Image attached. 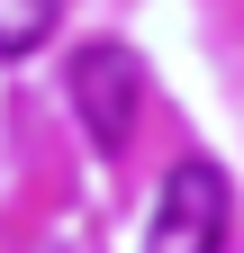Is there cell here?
I'll list each match as a JSON object with an SVG mask.
<instances>
[{
    "label": "cell",
    "instance_id": "obj_1",
    "mask_svg": "<svg viewBox=\"0 0 244 253\" xmlns=\"http://www.w3.org/2000/svg\"><path fill=\"white\" fill-rule=\"evenodd\" d=\"M73 118L100 154H127L136 118H145V63L127 45H81L73 54Z\"/></svg>",
    "mask_w": 244,
    "mask_h": 253
},
{
    "label": "cell",
    "instance_id": "obj_3",
    "mask_svg": "<svg viewBox=\"0 0 244 253\" xmlns=\"http://www.w3.org/2000/svg\"><path fill=\"white\" fill-rule=\"evenodd\" d=\"M54 18H64V0H0V63L37 54L54 37Z\"/></svg>",
    "mask_w": 244,
    "mask_h": 253
},
{
    "label": "cell",
    "instance_id": "obj_4",
    "mask_svg": "<svg viewBox=\"0 0 244 253\" xmlns=\"http://www.w3.org/2000/svg\"><path fill=\"white\" fill-rule=\"evenodd\" d=\"M54 253H73V244H54Z\"/></svg>",
    "mask_w": 244,
    "mask_h": 253
},
{
    "label": "cell",
    "instance_id": "obj_2",
    "mask_svg": "<svg viewBox=\"0 0 244 253\" xmlns=\"http://www.w3.org/2000/svg\"><path fill=\"white\" fill-rule=\"evenodd\" d=\"M226 217H235L226 172L190 154V163L163 172V199H154V217H145V253H217L226 244Z\"/></svg>",
    "mask_w": 244,
    "mask_h": 253
}]
</instances>
